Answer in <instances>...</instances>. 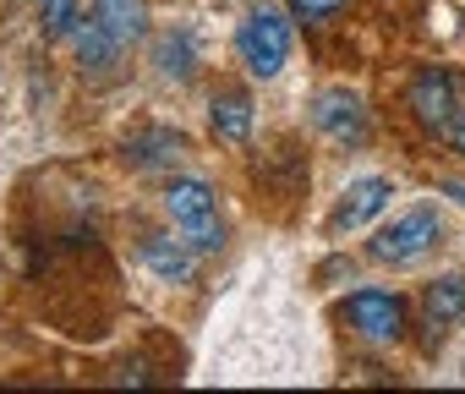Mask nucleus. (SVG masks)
<instances>
[{"label":"nucleus","instance_id":"1","mask_svg":"<svg viewBox=\"0 0 465 394\" xmlns=\"http://www.w3.org/2000/svg\"><path fill=\"white\" fill-rule=\"evenodd\" d=\"M164 214H170V225H175V231L203 252V258L224 247L219 203H213V186H208L203 175H181V181H170V186H164Z\"/></svg>","mask_w":465,"mask_h":394},{"label":"nucleus","instance_id":"2","mask_svg":"<svg viewBox=\"0 0 465 394\" xmlns=\"http://www.w3.org/2000/svg\"><path fill=\"white\" fill-rule=\"evenodd\" d=\"M236 55L258 83L280 77L285 61H291V17L280 6H252L236 28Z\"/></svg>","mask_w":465,"mask_h":394},{"label":"nucleus","instance_id":"3","mask_svg":"<svg viewBox=\"0 0 465 394\" xmlns=\"http://www.w3.org/2000/svg\"><path fill=\"white\" fill-rule=\"evenodd\" d=\"M438 236H443L438 209H405V214H394V220L372 236L367 258H372V263H383V269H405V263L427 258V252L438 247Z\"/></svg>","mask_w":465,"mask_h":394},{"label":"nucleus","instance_id":"4","mask_svg":"<svg viewBox=\"0 0 465 394\" xmlns=\"http://www.w3.org/2000/svg\"><path fill=\"white\" fill-rule=\"evenodd\" d=\"M340 323H345L356 340H367V345H400V340H405V301H400L394 291L367 285V291H351V296H345Z\"/></svg>","mask_w":465,"mask_h":394},{"label":"nucleus","instance_id":"5","mask_svg":"<svg viewBox=\"0 0 465 394\" xmlns=\"http://www.w3.org/2000/svg\"><path fill=\"white\" fill-rule=\"evenodd\" d=\"M411 115L427 126V132H443L449 121H454V110H460V77L449 72V66H427V72H416L411 77Z\"/></svg>","mask_w":465,"mask_h":394},{"label":"nucleus","instance_id":"6","mask_svg":"<svg viewBox=\"0 0 465 394\" xmlns=\"http://www.w3.org/2000/svg\"><path fill=\"white\" fill-rule=\"evenodd\" d=\"M312 126H318L323 137L345 143V148H361L367 132H372V121H367V110H361V99H356L351 88H323V94L312 99Z\"/></svg>","mask_w":465,"mask_h":394},{"label":"nucleus","instance_id":"7","mask_svg":"<svg viewBox=\"0 0 465 394\" xmlns=\"http://www.w3.org/2000/svg\"><path fill=\"white\" fill-rule=\"evenodd\" d=\"M389 197H394V181H383V175H361V181H351L345 192H340V209H334V231L345 236V231H361L367 220H378L383 209H389Z\"/></svg>","mask_w":465,"mask_h":394},{"label":"nucleus","instance_id":"8","mask_svg":"<svg viewBox=\"0 0 465 394\" xmlns=\"http://www.w3.org/2000/svg\"><path fill=\"white\" fill-rule=\"evenodd\" d=\"M197 247L175 231V236H148L143 241V269L148 274H159L164 285H192V274H197Z\"/></svg>","mask_w":465,"mask_h":394},{"label":"nucleus","instance_id":"9","mask_svg":"<svg viewBox=\"0 0 465 394\" xmlns=\"http://www.w3.org/2000/svg\"><path fill=\"white\" fill-rule=\"evenodd\" d=\"M72 55H77L83 72H115L121 55H126V44H121L110 28H99L94 17H83V23L72 28Z\"/></svg>","mask_w":465,"mask_h":394},{"label":"nucleus","instance_id":"10","mask_svg":"<svg viewBox=\"0 0 465 394\" xmlns=\"http://www.w3.org/2000/svg\"><path fill=\"white\" fill-rule=\"evenodd\" d=\"M186 153V137L181 132H170V126H148V132H137V137H126V164L132 170H164V164H175Z\"/></svg>","mask_w":465,"mask_h":394},{"label":"nucleus","instance_id":"11","mask_svg":"<svg viewBox=\"0 0 465 394\" xmlns=\"http://www.w3.org/2000/svg\"><path fill=\"white\" fill-rule=\"evenodd\" d=\"M88 17H94L99 28H110V34L132 50V44L148 34V0H94Z\"/></svg>","mask_w":465,"mask_h":394},{"label":"nucleus","instance_id":"12","mask_svg":"<svg viewBox=\"0 0 465 394\" xmlns=\"http://www.w3.org/2000/svg\"><path fill=\"white\" fill-rule=\"evenodd\" d=\"M421 307H427V329H432V334H443V329L465 323V280H460V274L432 280V285H427V296H421Z\"/></svg>","mask_w":465,"mask_h":394},{"label":"nucleus","instance_id":"13","mask_svg":"<svg viewBox=\"0 0 465 394\" xmlns=\"http://www.w3.org/2000/svg\"><path fill=\"white\" fill-rule=\"evenodd\" d=\"M208 121H213L219 143H247V137H252V99H247L242 88H224V94H213Z\"/></svg>","mask_w":465,"mask_h":394},{"label":"nucleus","instance_id":"14","mask_svg":"<svg viewBox=\"0 0 465 394\" xmlns=\"http://www.w3.org/2000/svg\"><path fill=\"white\" fill-rule=\"evenodd\" d=\"M153 66H159L164 77H192V66H197V39H192V28L164 34V39L153 44Z\"/></svg>","mask_w":465,"mask_h":394},{"label":"nucleus","instance_id":"15","mask_svg":"<svg viewBox=\"0 0 465 394\" xmlns=\"http://www.w3.org/2000/svg\"><path fill=\"white\" fill-rule=\"evenodd\" d=\"M77 23H83V0H45V34L50 39H72Z\"/></svg>","mask_w":465,"mask_h":394},{"label":"nucleus","instance_id":"16","mask_svg":"<svg viewBox=\"0 0 465 394\" xmlns=\"http://www.w3.org/2000/svg\"><path fill=\"white\" fill-rule=\"evenodd\" d=\"M340 6H345V0H291V12H296L302 23H329Z\"/></svg>","mask_w":465,"mask_h":394},{"label":"nucleus","instance_id":"17","mask_svg":"<svg viewBox=\"0 0 465 394\" xmlns=\"http://www.w3.org/2000/svg\"><path fill=\"white\" fill-rule=\"evenodd\" d=\"M443 137H449V148H454V153H465V104L454 110V121L443 126Z\"/></svg>","mask_w":465,"mask_h":394},{"label":"nucleus","instance_id":"18","mask_svg":"<svg viewBox=\"0 0 465 394\" xmlns=\"http://www.w3.org/2000/svg\"><path fill=\"white\" fill-rule=\"evenodd\" d=\"M438 192H443V197H454V203H460V209H465V186H460V181H443V186H438Z\"/></svg>","mask_w":465,"mask_h":394},{"label":"nucleus","instance_id":"19","mask_svg":"<svg viewBox=\"0 0 465 394\" xmlns=\"http://www.w3.org/2000/svg\"><path fill=\"white\" fill-rule=\"evenodd\" d=\"M39 6H45V0H39Z\"/></svg>","mask_w":465,"mask_h":394}]
</instances>
